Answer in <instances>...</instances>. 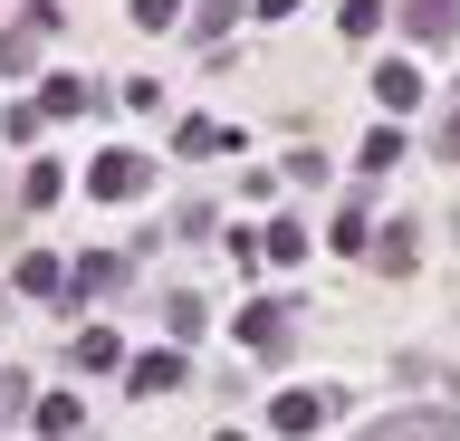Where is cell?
<instances>
[{"label": "cell", "instance_id": "1", "mask_svg": "<svg viewBox=\"0 0 460 441\" xmlns=\"http://www.w3.org/2000/svg\"><path fill=\"white\" fill-rule=\"evenodd\" d=\"M355 441H460V412H384V422H365Z\"/></svg>", "mask_w": 460, "mask_h": 441}, {"label": "cell", "instance_id": "2", "mask_svg": "<svg viewBox=\"0 0 460 441\" xmlns=\"http://www.w3.org/2000/svg\"><path fill=\"white\" fill-rule=\"evenodd\" d=\"M144 182H154V163H144V154H96V173H86V192H106V202H135Z\"/></svg>", "mask_w": 460, "mask_h": 441}, {"label": "cell", "instance_id": "3", "mask_svg": "<svg viewBox=\"0 0 460 441\" xmlns=\"http://www.w3.org/2000/svg\"><path fill=\"white\" fill-rule=\"evenodd\" d=\"M402 30L422 39V49H441V39L460 30V0H402Z\"/></svg>", "mask_w": 460, "mask_h": 441}, {"label": "cell", "instance_id": "4", "mask_svg": "<svg viewBox=\"0 0 460 441\" xmlns=\"http://www.w3.org/2000/svg\"><path fill=\"white\" fill-rule=\"evenodd\" d=\"M326 412H336V393H307V384H297V393H279V412H269V422H279V432L297 441V432H316Z\"/></svg>", "mask_w": 460, "mask_h": 441}, {"label": "cell", "instance_id": "5", "mask_svg": "<svg viewBox=\"0 0 460 441\" xmlns=\"http://www.w3.org/2000/svg\"><path fill=\"white\" fill-rule=\"evenodd\" d=\"M125 384H135V393H172V384H182V355H135V365H125Z\"/></svg>", "mask_w": 460, "mask_h": 441}, {"label": "cell", "instance_id": "6", "mask_svg": "<svg viewBox=\"0 0 460 441\" xmlns=\"http://www.w3.org/2000/svg\"><path fill=\"white\" fill-rule=\"evenodd\" d=\"M279 326H288V307H240V346H259V355H269V346H288Z\"/></svg>", "mask_w": 460, "mask_h": 441}, {"label": "cell", "instance_id": "7", "mask_svg": "<svg viewBox=\"0 0 460 441\" xmlns=\"http://www.w3.org/2000/svg\"><path fill=\"white\" fill-rule=\"evenodd\" d=\"M39 116H86V77H49L39 87Z\"/></svg>", "mask_w": 460, "mask_h": 441}, {"label": "cell", "instance_id": "8", "mask_svg": "<svg viewBox=\"0 0 460 441\" xmlns=\"http://www.w3.org/2000/svg\"><path fill=\"white\" fill-rule=\"evenodd\" d=\"M77 422H86V403H77V393H49V403H39V432H49V441H67Z\"/></svg>", "mask_w": 460, "mask_h": 441}, {"label": "cell", "instance_id": "9", "mask_svg": "<svg viewBox=\"0 0 460 441\" xmlns=\"http://www.w3.org/2000/svg\"><path fill=\"white\" fill-rule=\"evenodd\" d=\"M374 96H384V106H422V77H412V67H374Z\"/></svg>", "mask_w": 460, "mask_h": 441}, {"label": "cell", "instance_id": "10", "mask_svg": "<svg viewBox=\"0 0 460 441\" xmlns=\"http://www.w3.org/2000/svg\"><path fill=\"white\" fill-rule=\"evenodd\" d=\"M259 250H269L279 269H297V260H307V231H297V221H269V240H259Z\"/></svg>", "mask_w": 460, "mask_h": 441}, {"label": "cell", "instance_id": "11", "mask_svg": "<svg viewBox=\"0 0 460 441\" xmlns=\"http://www.w3.org/2000/svg\"><path fill=\"white\" fill-rule=\"evenodd\" d=\"M77 365H96V375H106V365H125V346H115L106 326H86V336H77Z\"/></svg>", "mask_w": 460, "mask_h": 441}, {"label": "cell", "instance_id": "12", "mask_svg": "<svg viewBox=\"0 0 460 441\" xmlns=\"http://www.w3.org/2000/svg\"><path fill=\"white\" fill-rule=\"evenodd\" d=\"M394 154H402V135H394V125H374V135H365V173H394Z\"/></svg>", "mask_w": 460, "mask_h": 441}, {"label": "cell", "instance_id": "13", "mask_svg": "<svg viewBox=\"0 0 460 441\" xmlns=\"http://www.w3.org/2000/svg\"><path fill=\"white\" fill-rule=\"evenodd\" d=\"M135 20H144V30H172V20H182V0H135Z\"/></svg>", "mask_w": 460, "mask_h": 441}, {"label": "cell", "instance_id": "14", "mask_svg": "<svg viewBox=\"0 0 460 441\" xmlns=\"http://www.w3.org/2000/svg\"><path fill=\"white\" fill-rule=\"evenodd\" d=\"M20 67H29V30H10L0 39V77H20Z\"/></svg>", "mask_w": 460, "mask_h": 441}, {"label": "cell", "instance_id": "15", "mask_svg": "<svg viewBox=\"0 0 460 441\" xmlns=\"http://www.w3.org/2000/svg\"><path fill=\"white\" fill-rule=\"evenodd\" d=\"M441 154H460V116H451V125H441Z\"/></svg>", "mask_w": 460, "mask_h": 441}, {"label": "cell", "instance_id": "16", "mask_svg": "<svg viewBox=\"0 0 460 441\" xmlns=\"http://www.w3.org/2000/svg\"><path fill=\"white\" fill-rule=\"evenodd\" d=\"M211 441H240V432H211Z\"/></svg>", "mask_w": 460, "mask_h": 441}]
</instances>
